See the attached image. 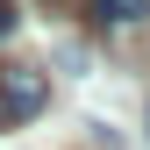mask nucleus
<instances>
[{"label":"nucleus","mask_w":150,"mask_h":150,"mask_svg":"<svg viewBox=\"0 0 150 150\" xmlns=\"http://www.w3.org/2000/svg\"><path fill=\"white\" fill-rule=\"evenodd\" d=\"M43 107H50V71L7 57V64H0V129H22V122L43 115Z\"/></svg>","instance_id":"f257e3e1"},{"label":"nucleus","mask_w":150,"mask_h":150,"mask_svg":"<svg viewBox=\"0 0 150 150\" xmlns=\"http://www.w3.org/2000/svg\"><path fill=\"white\" fill-rule=\"evenodd\" d=\"M93 7H100L107 29H136V22H150V0H93Z\"/></svg>","instance_id":"f03ea898"},{"label":"nucleus","mask_w":150,"mask_h":150,"mask_svg":"<svg viewBox=\"0 0 150 150\" xmlns=\"http://www.w3.org/2000/svg\"><path fill=\"white\" fill-rule=\"evenodd\" d=\"M14 22H22V14H14V0H0V43L14 36Z\"/></svg>","instance_id":"7ed1b4c3"}]
</instances>
